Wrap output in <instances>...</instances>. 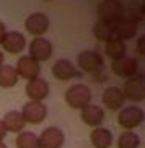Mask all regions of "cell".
Instances as JSON below:
<instances>
[{"mask_svg": "<svg viewBox=\"0 0 145 148\" xmlns=\"http://www.w3.org/2000/svg\"><path fill=\"white\" fill-rule=\"evenodd\" d=\"M122 10L124 5L121 0H103L98 5V16H100V21L109 23V25H114L119 18L122 16Z\"/></svg>", "mask_w": 145, "mask_h": 148, "instance_id": "cell-4", "label": "cell"}, {"mask_svg": "<svg viewBox=\"0 0 145 148\" xmlns=\"http://www.w3.org/2000/svg\"><path fill=\"white\" fill-rule=\"evenodd\" d=\"M28 51H30L28 56L31 59H34L38 64H41V62H46L51 59V56H52V44L46 38H34L30 42Z\"/></svg>", "mask_w": 145, "mask_h": 148, "instance_id": "cell-9", "label": "cell"}, {"mask_svg": "<svg viewBox=\"0 0 145 148\" xmlns=\"http://www.w3.org/2000/svg\"><path fill=\"white\" fill-rule=\"evenodd\" d=\"M93 34H95V38H96L98 41H101V42H108V41L114 39L113 25L98 20V21L95 23V26H93Z\"/></svg>", "mask_w": 145, "mask_h": 148, "instance_id": "cell-22", "label": "cell"}, {"mask_svg": "<svg viewBox=\"0 0 145 148\" xmlns=\"http://www.w3.org/2000/svg\"><path fill=\"white\" fill-rule=\"evenodd\" d=\"M15 70H16V75L18 78L21 77L25 80H34L39 77L41 73V64L34 60V59H31L30 56H23L18 59L16 65H15Z\"/></svg>", "mask_w": 145, "mask_h": 148, "instance_id": "cell-11", "label": "cell"}, {"mask_svg": "<svg viewBox=\"0 0 145 148\" xmlns=\"http://www.w3.org/2000/svg\"><path fill=\"white\" fill-rule=\"evenodd\" d=\"M64 101L67 103V106H70L72 109H82L85 106H88L91 103V90L88 85L83 83H75L72 85L64 95Z\"/></svg>", "mask_w": 145, "mask_h": 148, "instance_id": "cell-1", "label": "cell"}, {"mask_svg": "<svg viewBox=\"0 0 145 148\" xmlns=\"http://www.w3.org/2000/svg\"><path fill=\"white\" fill-rule=\"evenodd\" d=\"M111 70H113L114 75L127 80V78H131V77H134V75L139 73V62H137L135 57L124 56V57H121V59L113 60Z\"/></svg>", "mask_w": 145, "mask_h": 148, "instance_id": "cell-6", "label": "cell"}, {"mask_svg": "<svg viewBox=\"0 0 145 148\" xmlns=\"http://www.w3.org/2000/svg\"><path fill=\"white\" fill-rule=\"evenodd\" d=\"M65 135L59 127H47L38 137V148H62Z\"/></svg>", "mask_w": 145, "mask_h": 148, "instance_id": "cell-8", "label": "cell"}, {"mask_svg": "<svg viewBox=\"0 0 145 148\" xmlns=\"http://www.w3.org/2000/svg\"><path fill=\"white\" fill-rule=\"evenodd\" d=\"M20 112H21L25 122L33 124V125L41 124L44 119L47 117V108H46V104H43L39 101H28Z\"/></svg>", "mask_w": 145, "mask_h": 148, "instance_id": "cell-7", "label": "cell"}, {"mask_svg": "<svg viewBox=\"0 0 145 148\" xmlns=\"http://www.w3.org/2000/svg\"><path fill=\"white\" fill-rule=\"evenodd\" d=\"M18 83V75L13 65L0 67V88H13Z\"/></svg>", "mask_w": 145, "mask_h": 148, "instance_id": "cell-21", "label": "cell"}, {"mask_svg": "<svg viewBox=\"0 0 145 148\" xmlns=\"http://www.w3.org/2000/svg\"><path fill=\"white\" fill-rule=\"evenodd\" d=\"M90 142L95 148H109L113 145V134L109 129L96 127L90 134Z\"/></svg>", "mask_w": 145, "mask_h": 148, "instance_id": "cell-19", "label": "cell"}, {"mask_svg": "<svg viewBox=\"0 0 145 148\" xmlns=\"http://www.w3.org/2000/svg\"><path fill=\"white\" fill-rule=\"evenodd\" d=\"M54 78L60 80V82H67V80L72 78H80L82 77V72H80L77 67H75L74 62H70L69 59H59L56 64L51 69Z\"/></svg>", "mask_w": 145, "mask_h": 148, "instance_id": "cell-10", "label": "cell"}, {"mask_svg": "<svg viewBox=\"0 0 145 148\" xmlns=\"http://www.w3.org/2000/svg\"><path fill=\"white\" fill-rule=\"evenodd\" d=\"M93 78L96 80V82H106V80H108V75H106L104 70H103V72H98V73L93 75Z\"/></svg>", "mask_w": 145, "mask_h": 148, "instance_id": "cell-27", "label": "cell"}, {"mask_svg": "<svg viewBox=\"0 0 145 148\" xmlns=\"http://www.w3.org/2000/svg\"><path fill=\"white\" fill-rule=\"evenodd\" d=\"M144 121V109L140 106H126L118 114V124L126 130H134Z\"/></svg>", "mask_w": 145, "mask_h": 148, "instance_id": "cell-3", "label": "cell"}, {"mask_svg": "<svg viewBox=\"0 0 145 148\" xmlns=\"http://www.w3.org/2000/svg\"><path fill=\"white\" fill-rule=\"evenodd\" d=\"M44 2H51V0H44Z\"/></svg>", "mask_w": 145, "mask_h": 148, "instance_id": "cell-32", "label": "cell"}, {"mask_svg": "<svg viewBox=\"0 0 145 148\" xmlns=\"http://www.w3.org/2000/svg\"><path fill=\"white\" fill-rule=\"evenodd\" d=\"M104 52L111 60H116V59H121V57L127 56V46H126L124 41H119L114 38V39L104 42Z\"/></svg>", "mask_w": 145, "mask_h": 148, "instance_id": "cell-20", "label": "cell"}, {"mask_svg": "<svg viewBox=\"0 0 145 148\" xmlns=\"http://www.w3.org/2000/svg\"><path fill=\"white\" fill-rule=\"evenodd\" d=\"M113 31H114V38L119 41H129L137 34L139 31V25L129 21L126 18H119L118 21L113 25Z\"/></svg>", "mask_w": 145, "mask_h": 148, "instance_id": "cell-17", "label": "cell"}, {"mask_svg": "<svg viewBox=\"0 0 145 148\" xmlns=\"http://www.w3.org/2000/svg\"><path fill=\"white\" fill-rule=\"evenodd\" d=\"M0 148H7V145H5L3 142H0Z\"/></svg>", "mask_w": 145, "mask_h": 148, "instance_id": "cell-31", "label": "cell"}, {"mask_svg": "<svg viewBox=\"0 0 145 148\" xmlns=\"http://www.w3.org/2000/svg\"><path fill=\"white\" fill-rule=\"evenodd\" d=\"M16 148H38V135L33 132H20L15 140Z\"/></svg>", "mask_w": 145, "mask_h": 148, "instance_id": "cell-25", "label": "cell"}, {"mask_svg": "<svg viewBox=\"0 0 145 148\" xmlns=\"http://www.w3.org/2000/svg\"><path fill=\"white\" fill-rule=\"evenodd\" d=\"M121 18H126L129 21L139 25V23L144 20V7H142L140 3H134V5H131V7H124L122 16Z\"/></svg>", "mask_w": 145, "mask_h": 148, "instance_id": "cell-24", "label": "cell"}, {"mask_svg": "<svg viewBox=\"0 0 145 148\" xmlns=\"http://www.w3.org/2000/svg\"><path fill=\"white\" fill-rule=\"evenodd\" d=\"M49 16L46 13H31L30 16L25 20V28L30 34H33L34 38H43V34L49 29Z\"/></svg>", "mask_w": 145, "mask_h": 148, "instance_id": "cell-12", "label": "cell"}, {"mask_svg": "<svg viewBox=\"0 0 145 148\" xmlns=\"http://www.w3.org/2000/svg\"><path fill=\"white\" fill-rule=\"evenodd\" d=\"M3 59H5V56H3L2 52H0V67L3 65Z\"/></svg>", "mask_w": 145, "mask_h": 148, "instance_id": "cell-30", "label": "cell"}, {"mask_svg": "<svg viewBox=\"0 0 145 148\" xmlns=\"http://www.w3.org/2000/svg\"><path fill=\"white\" fill-rule=\"evenodd\" d=\"M2 47L5 52L8 54H20L26 47V39L25 34L20 31H7L3 41H2Z\"/></svg>", "mask_w": 145, "mask_h": 148, "instance_id": "cell-15", "label": "cell"}, {"mask_svg": "<svg viewBox=\"0 0 145 148\" xmlns=\"http://www.w3.org/2000/svg\"><path fill=\"white\" fill-rule=\"evenodd\" d=\"M101 103L109 111H118V109H122L126 96L119 86H108L101 95Z\"/></svg>", "mask_w": 145, "mask_h": 148, "instance_id": "cell-14", "label": "cell"}, {"mask_svg": "<svg viewBox=\"0 0 145 148\" xmlns=\"http://www.w3.org/2000/svg\"><path fill=\"white\" fill-rule=\"evenodd\" d=\"M5 137H7V130H5L3 124H2V121H0V142H3Z\"/></svg>", "mask_w": 145, "mask_h": 148, "instance_id": "cell-29", "label": "cell"}, {"mask_svg": "<svg viewBox=\"0 0 145 148\" xmlns=\"http://www.w3.org/2000/svg\"><path fill=\"white\" fill-rule=\"evenodd\" d=\"M80 117L83 121V124L90 127H101L103 121H104V109L101 106H96V104H90L85 106L82 109V112H80Z\"/></svg>", "mask_w": 145, "mask_h": 148, "instance_id": "cell-16", "label": "cell"}, {"mask_svg": "<svg viewBox=\"0 0 145 148\" xmlns=\"http://www.w3.org/2000/svg\"><path fill=\"white\" fill-rule=\"evenodd\" d=\"M77 69L80 72L95 75L104 70V57L96 51H83L77 56Z\"/></svg>", "mask_w": 145, "mask_h": 148, "instance_id": "cell-2", "label": "cell"}, {"mask_svg": "<svg viewBox=\"0 0 145 148\" xmlns=\"http://www.w3.org/2000/svg\"><path fill=\"white\" fill-rule=\"evenodd\" d=\"M5 34H7V26H5L3 21H0V46H2V41H3Z\"/></svg>", "mask_w": 145, "mask_h": 148, "instance_id": "cell-28", "label": "cell"}, {"mask_svg": "<svg viewBox=\"0 0 145 148\" xmlns=\"http://www.w3.org/2000/svg\"><path fill=\"white\" fill-rule=\"evenodd\" d=\"M126 96V101H132V103H140L144 101L145 98V80H144V75L137 73L134 77L126 80L124 86L121 88Z\"/></svg>", "mask_w": 145, "mask_h": 148, "instance_id": "cell-5", "label": "cell"}, {"mask_svg": "<svg viewBox=\"0 0 145 148\" xmlns=\"http://www.w3.org/2000/svg\"><path fill=\"white\" fill-rule=\"evenodd\" d=\"M2 124H3L7 134H8V132L20 134V132H23V129L26 125V122H25V119H23L20 111H8V112L3 116V119H2Z\"/></svg>", "mask_w": 145, "mask_h": 148, "instance_id": "cell-18", "label": "cell"}, {"mask_svg": "<svg viewBox=\"0 0 145 148\" xmlns=\"http://www.w3.org/2000/svg\"><path fill=\"white\" fill-rule=\"evenodd\" d=\"M137 52L140 54V56L145 54V36H140L137 39Z\"/></svg>", "mask_w": 145, "mask_h": 148, "instance_id": "cell-26", "label": "cell"}, {"mask_svg": "<svg viewBox=\"0 0 145 148\" xmlns=\"http://www.w3.org/2000/svg\"><path fill=\"white\" fill-rule=\"evenodd\" d=\"M140 137L132 130H126L118 137V148H139Z\"/></svg>", "mask_w": 145, "mask_h": 148, "instance_id": "cell-23", "label": "cell"}, {"mask_svg": "<svg viewBox=\"0 0 145 148\" xmlns=\"http://www.w3.org/2000/svg\"><path fill=\"white\" fill-rule=\"evenodd\" d=\"M25 93L30 98V101H39L43 103L49 96V83L44 78L38 77L34 80H30L25 86Z\"/></svg>", "mask_w": 145, "mask_h": 148, "instance_id": "cell-13", "label": "cell"}]
</instances>
